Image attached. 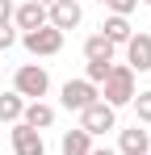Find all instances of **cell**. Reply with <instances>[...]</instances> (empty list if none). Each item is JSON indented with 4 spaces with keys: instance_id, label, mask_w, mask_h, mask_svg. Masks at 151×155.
<instances>
[{
    "instance_id": "cell-25",
    "label": "cell",
    "mask_w": 151,
    "mask_h": 155,
    "mask_svg": "<svg viewBox=\"0 0 151 155\" xmlns=\"http://www.w3.org/2000/svg\"><path fill=\"white\" fill-rule=\"evenodd\" d=\"M97 4H105V0H97Z\"/></svg>"
},
{
    "instance_id": "cell-6",
    "label": "cell",
    "mask_w": 151,
    "mask_h": 155,
    "mask_svg": "<svg viewBox=\"0 0 151 155\" xmlns=\"http://www.w3.org/2000/svg\"><path fill=\"white\" fill-rule=\"evenodd\" d=\"M84 21V8H80V0H55L46 8V25H55L59 34H67Z\"/></svg>"
},
{
    "instance_id": "cell-9",
    "label": "cell",
    "mask_w": 151,
    "mask_h": 155,
    "mask_svg": "<svg viewBox=\"0 0 151 155\" xmlns=\"http://www.w3.org/2000/svg\"><path fill=\"white\" fill-rule=\"evenodd\" d=\"M118 155H151V134L139 122L130 130H118Z\"/></svg>"
},
{
    "instance_id": "cell-1",
    "label": "cell",
    "mask_w": 151,
    "mask_h": 155,
    "mask_svg": "<svg viewBox=\"0 0 151 155\" xmlns=\"http://www.w3.org/2000/svg\"><path fill=\"white\" fill-rule=\"evenodd\" d=\"M101 101L109 105V109H122V105H130L134 101V92H139V76L126 67V63H113L109 67V76L101 80Z\"/></svg>"
},
{
    "instance_id": "cell-20",
    "label": "cell",
    "mask_w": 151,
    "mask_h": 155,
    "mask_svg": "<svg viewBox=\"0 0 151 155\" xmlns=\"http://www.w3.org/2000/svg\"><path fill=\"white\" fill-rule=\"evenodd\" d=\"M13 8H17L13 0H0V25H8V21H13Z\"/></svg>"
},
{
    "instance_id": "cell-2",
    "label": "cell",
    "mask_w": 151,
    "mask_h": 155,
    "mask_svg": "<svg viewBox=\"0 0 151 155\" xmlns=\"http://www.w3.org/2000/svg\"><path fill=\"white\" fill-rule=\"evenodd\" d=\"M13 92H17L21 101H42L50 92V71L42 63H21V67L13 71Z\"/></svg>"
},
{
    "instance_id": "cell-17",
    "label": "cell",
    "mask_w": 151,
    "mask_h": 155,
    "mask_svg": "<svg viewBox=\"0 0 151 155\" xmlns=\"http://www.w3.org/2000/svg\"><path fill=\"white\" fill-rule=\"evenodd\" d=\"M109 67H113V63H88V67H84V80H88V84H97V88H101V80L109 76Z\"/></svg>"
},
{
    "instance_id": "cell-18",
    "label": "cell",
    "mask_w": 151,
    "mask_h": 155,
    "mask_svg": "<svg viewBox=\"0 0 151 155\" xmlns=\"http://www.w3.org/2000/svg\"><path fill=\"white\" fill-rule=\"evenodd\" d=\"M105 8H109L113 17H130V13L139 8V0H105Z\"/></svg>"
},
{
    "instance_id": "cell-10",
    "label": "cell",
    "mask_w": 151,
    "mask_h": 155,
    "mask_svg": "<svg viewBox=\"0 0 151 155\" xmlns=\"http://www.w3.org/2000/svg\"><path fill=\"white\" fill-rule=\"evenodd\" d=\"M13 25L21 29V34H29V29H42V25H46V4H34V0L17 4V8H13Z\"/></svg>"
},
{
    "instance_id": "cell-14",
    "label": "cell",
    "mask_w": 151,
    "mask_h": 155,
    "mask_svg": "<svg viewBox=\"0 0 151 155\" xmlns=\"http://www.w3.org/2000/svg\"><path fill=\"white\" fill-rule=\"evenodd\" d=\"M101 34H105V38L113 42V46H126L134 29H130V17H113V13H109V17L101 21Z\"/></svg>"
},
{
    "instance_id": "cell-7",
    "label": "cell",
    "mask_w": 151,
    "mask_h": 155,
    "mask_svg": "<svg viewBox=\"0 0 151 155\" xmlns=\"http://www.w3.org/2000/svg\"><path fill=\"white\" fill-rule=\"evenodd\" d=\"M122 51H126V67L134 76L151 71V34H130V42H126Z\"/></svg>"
},
{
    "instance_id": "cell-16",
    "label": "cell",
    "mask_w": 151,
    "mask_h": 155,
    "mask_svg": "<svg viewBox=\"0 0 151 155\" xmlns=\"http://www.w3.org/2000/svg\"><path fill=\"white\" fill-rule=\"evenodd\" d=\"M134 122L139 126H151V88H143V92H134Z\"/></svg>"
},
{
    "instance_id": "cell-4",
    "label": "cell",
    "mask_w": 151,
    "mask_h": 155,
    "mask_svg": "<svg viewBox=\"0 0 151 155\" xmlns=\"http://www.w3.org/2000/svg\"><path fill=\"white\" fill-rule=\"evenodd\" d=\"M59 101H63V109H72V113H84L92 101H101V92H97V84H88V80L80 76V80H67L59 88Z\"/></svg>"
},
{
    "instance_id": "cell-15",
    "label": "cell",
    "mask_w": 151,
    "mask_h": 155,
    "mask_svg": "<svg viewBox=\"0 0 151 155\" xmlns=\"http://www.w3.org/2000/svg\"><path fill=\"white\" fill-rule=\"evenodd\" d=\"M21 113H25V101L13 92V88H8V92H0V122H4V126H17V122H21Z\"/></svg>"
},
{
    "instance_id": "cell-12",
    "label": "cell",
    "mask_w": 151,
    "mask_h": 155,
    "mask_svg": "<svg viewBox=\"0 0 151 155\" xmlns=\"http://www.w3.org/2000/svg\"><path fill=\"white\" fill-rule=\"evenodd\" d=\"M55 117H59V109H55V105H46V101H25V113H21L25 126L50 130V126H55Z\"/></svg>"
},
{
    "instance_id": "cell-24",
    "label": "cell",
    "mask_w": 151,
    "mask_h": 155,
    "mask_svg": "<svg viewBox=\"0 0 151 155\" xmlns=\"http://www.w3.org/2000/svg\"><path fill=\"white\" fill-rule=\"evenodd\" d=\"M0 80H4V67H0Z\"/></svg>"
},
{
    "instance_id": "cell-11",
    "label": "cell",
    "mask_w": 151,
    "mask_h": 155,
    "mask_svg": "<svg viewBox=\"0 0 151 155\" xmlns=\"http://www.w3.org/2000/svg\"><path fill=\"white\" fill-rule=\"evenodd\" d=\"M84 63H118V46L105 34H88L84 38Z\"/></svg>"
},
{
    "instance_id": "cell-21",
    "label": "cell",
    "mask_w": 151,
    "mask_h": 155,
    "mask_svg": "<svg viewBox=\"0 0 151 155\" xmlns=\"http://www.w3.org/2000/svg\"><path fill=\"white\" fill-rule=\"evenodd\" d=\"M92 155H118V151H109V147H92Z\"/></svg>"
},
{
    "instance_id": "cell-3",
    "label": "cell",
    "mask_w": 151,
    "mask_h": 155,
    "mask_svg": "<svg viewBox=\"0 0 151 155\" xmlns=\"http://www.w3.org/2000/svg\"><path fill=\"white\" fill-rule=\"evenodd\" d=\"M17 42H21V46H25L29 54H34V59H50V54H59V51H63V34H59L55 25L29 29V34H21Z\"/></svg>"
},
{
    "instance_id": "cell-19",
    "label": "cell",
    "mask_w": 151,
    "mask_h": 155,
    "mask_svg": "<svg viewBox=\"0 0 151 155\" xmlns=\"http://www.w3.org/2000/svg\"><path fill=\"white\" fill-rule=\"evenodd\" d=\"M17 46V25L8 21V25H0V51H13Z\"/></svg>"
},
{
    "instance_id": "cell-23",
    "label": "cell",
    "mask_w": 151,
    "mask_h": 155,
    "mask_svg": "<svg viewBox=\"0 0 151 155\" xmlns=\"http://www.w3.org/2000/svg\"><path fill=\"white\" fill-rule=\"evenodd\" d=\"M139 4H151V0H139Z\"/></svg>"
},
{
    "instance_id": "cell-13",
    "label": "cell",
    "mask_w": 151,
    "mask_h": 155,
    "mask_svg": "<svg viewBox=\"0 0 151 155\" xmlns=\"http://www.w3.org/2000/svg\"><path fill=\"white\" fill-rule=\"evenodd\" d=\"M59 155H92V134H84V130H63V138H59Z\"/></svg>"
},
{
    "instance_id": "cell-22",
    "label": "cell",
    "mask_w": 151,
    "mask_h": 155,
    "mask_svg": "<svg viewBox=\"0 0 151 155\" xmlns=\"http://www.w3.org/2000/svg\"><path fill=\"white\" fill-rule=\"evenodd\" d=\"M34 4H46V8H50V4H55V0H34Z\"/></svg>"
},
{
    "instance_id": "cell-5",
    "label": "cell",
    "mask_w": 151,
    "mask_h": 155,
    "mask_svg": "<svg viewBox=\"0 0 151 155\" xmlns=\"http://www.w3.org/2000/svg\"><path fill=\"white\" fill-rule=\"evenodd\" d=\"M80 130L84 134H109V130H118V109H109L105 101H92L84 113H80Z\"/></svg>"
},
{
    "instance_id": "cell-8",
    "label": "cell",
    "mask_w": 151,
    "mask_h": 155,
    "mask_svg": "<svg viewBox=\"0 0 151 155\" xmlns=\"http://www.w3.org/2000/svg\"><path fill=\"white\" fill-rule=\"evenodd\" d=\"M8 138H13V155H46V143H42V130L25 126V122H17V126L8 130Z\"/></svg>"
}]
</instances>
